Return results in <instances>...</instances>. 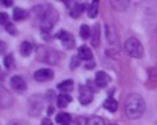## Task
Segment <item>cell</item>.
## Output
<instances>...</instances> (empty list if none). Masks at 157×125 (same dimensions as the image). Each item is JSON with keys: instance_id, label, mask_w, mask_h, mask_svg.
Segmentation results:
<instances>
[{"instance_id": "6da1fadb", "label": "cell", "mask_w": 157, "mask_h": 125, "mask_svg": "<svg viewBox=\"0 0 157 125\" xmlns=\"http://www.w3.org/2000/svg\"><path fill=\"white\" fill-rule=\"evenodd\" d=\"M145 112V101L139 93H131L125 99V115L128 119H140Z\"/></svg>"}, {"instance_id": "7a4b0ae2", "label": "cell", "mask_w": 157, "mask_h": 125, "mask_svg": "<svg viewBox=\"0 0 157 125\" xmlns=\"http://www.w3.org/2000/svg\"><path fill=\"white\" fill-rule=\"evenodd\" d=\"M40 28L43 32H48L52 29V27L56 24V21L59 20V13L51 7H47L44 9V12L40 13Z\"/></svg>"}, {"instance_id": "3957f363", "label": "cell", "mask_w": 157, "mask_h": 125, "mask_svg": "<svg viewBox=\"0 0 157 125\" xmlns=\"http://www.w3.org/2000/svg\"><path fill=\"white\" fill-rule=\"evenodd\" d=\"M36 57L39 61L47 63L49 65H56L60 61V55L52 48H45V47H37L36 48Z\"/></svg>"}, {"instance_id": "277c9868", "label": "cell", "mask_w": 157, "mask_h": 125, "mask_svg": "<svg viewBox=\"0 0 157 125\" xmlns=\"http://www.w3.org/2000/svg\"><path fill=\"white\" fill-rule=\"evenodd\" d=\"M124 48L127 51V53L129 56L135 57V59H140L144 56V48H143V44L137 40L136 37H129L127 39L124 44Z\"/></svg>"}, {"instance_id": "5b68a950", "label": "cell", "mask_w": 157, "mask_h": 125, "mask_svg": "<svg viewBox=\"0 0 157 125\" xmlns=\"http://www.w3.org/2000/svg\"><path fill=\"white\" fill-rule=\"evenodd\" d=\"M93 100V92L85 85H80L78 87V101L83 105L91 104Z\"/></svg>"}, {"instance_id": "8992f818", "label": "cell", "mask_w": 157, "mask_h": 125, "mask_svg": "<svg viewBox=\"0 0 157 125\" xmlns=\"http://www.w3.org/2000/svg\"><path fill=\"white\" fill-rule=\"evenodd\" d=\"M56 39H59V40L61 41V44L65 47L67 49H72L75 47V39L71 33L65 32V31H60L59 33H56V36H55Z\"/></svg>"}, {"instance_id": "52a82bcc", "label": "cell", "mask_w": 157, "mask_h": 125, "mask_svg": "<svg viewBox=\"0 0 157 125\" xmlns=\"http://www.w3.org/2000/svg\"><path fill=\"white\" fill-rule=\"evenodd\" d=\"M33 77H35V80H37V81H49L53 79V71L52 69H48V68L39 69V71L33 73Z\"/></svg>"}, {"instance_id": "ba28073f", "label": "cell", "mask_w": 157, "mask_h": 125, "mask_svg": "<svg viewBox=\"0 0 157 125\" xmlns=\"http://www.w3.org/2000/svg\"><path fill=\"white\" fill-rule=\"evenodd\" d=\"M11 87L16 92H23L27 89V83L21 76H13L12 79H11Z\"/></svg>"}, {"instance_id": "9c48e42d", "label": "cell", "mask_w": 157, "mask_h": 125, "mask_svg": "<svg viewBox=\"0 0 157 125\" xmlns=\"http://www.w3.org/2000/svg\"><path fill=\"white\" fill-rule=\"evenodd\" d=\"M109 81H111V77H109L107 73L100 71L96 73V77H95V83H96V87L97 88H105L107 85L109 84Z\"/></svg>"}, {"instance_id": "30bf717a", "label": "cell", "mask_w": 157, "mask_h": 125, "mask_svg": "<svg viewBox=\"0 0 157 125\" xmlns=\"http://www.w3.org/2000/svg\"><path fill=\"white\" fill-rule=\"evenodd\" d=\"M77 56L80 57V59H83V60L92 61L93 53H92V51L89 49V47H87V45H81V47H78V49H77Z\"/></svg>"}, {"instance_id": "8fae6325", "label": "cell", "mask_w": 157, "mask_h": 125, "mask_svg": "<svg viewBox=\"0 0 157 125\" xmlns=\"http://www.w3.org/2000/svg\"><path fill=\"white\" fill-rule=\"evenodd\" d=\"M91 44L93 47L100 45V24H95L91 31Z\"/></svg>"}, {"instance_id": "7c38bea8", "label": "cell", "mask_w": 157, "mask_h": 125, "mask_svg": "<svg viewBox=\"0 0 157 125\" xmlns=\"http://www.w3.org/2000/svg\"><path fill=\"white\" fill-rule=\"evenodd\" d=\"M84 9H85V4H83V3H76V4L71 8L69 13H71V16H72V17L76 19V17H78L81 13L84 12Z\"/></svg>"}, {"instance_id": "4fadbf2b", "label": "cell", "mask_w": 157, "mask_h": 125, "mask_svg": "<svg viewBox=\"0 0 157 125\" xmlns=\"http://www.w3.org/2000/svg\"><path fill=\"white\" fill-rule=\"evenodd\" d=\"M56 121L60 125H71V123H72V117H71V115H68V113L60 112L56 116Z\"/></svg>"}, {"instance_id": "5bb4252c", "label": "cell", "mask_w": 157, "mask_h": 125, "mask_svg": "<svg viewBox=\"0 0 157 125\" xmlns=\"http://www.w3.org/2000/svg\"><path fill=\"white\" fill-rule=\"evenodd\" d=\"M71 101H72V97L67 93H61V95L57 96V107L59 108H65Z\"/></svg>"}, {"instance_id": "9a60e30c", "label": "cell", "mask_w": 157, "mask_h": 125, "mask_svg": "<svg viewBox=\"0 0 157 125\" xmlns=\"http://www.w3.org/2000/svg\"><path fill=\"white\" fill-rule=\"evenodd\" d=\"M104 108L107 109V111L109 112H116L117 111V108H119V104H117V101L115 99H107L105 100V103H104Z\"/></svg>"}, {"instance_id": "2e32d148", "label": "cell", "mask_w": 157, "mask_h": 125, "mask_svg": "<svg viewBox=\"0 0 157 125\" xmlns=\"http://www.w3.org/2000/svg\"><path fill=\"white\" fill-rule=\"evenodd\" d=\"M107 37H108V41L111 43V44H116L117 41V35L115 32V29L112 28L111 25H107Z\"/></svg>"}, {"instance_id": "e0dca14e", "label": "cell", "mask_w": 157, "mask_h": 125, "mask_svg": "<svg viewBox=\"0 0 157 125\" xmlns=\"http://www.w3.org/2000/svg\"><path fill=\"white\" fill-rule=\"evenodd\" d=\"M72 88H73V81L72 80H65V81H63V83L60 84H57V89L59 91H63V92H67V91H72Z\"/></svg>"}, {"instance_id": "ac0fdd59", "label": "cell", "mask_w": 157, "mask_h": 125, "mask_svg": "<svg viewBox=\"0 0 157 125\" xmlns=\"http://www.w3.org/2000/svg\"><path fill=\"white\" fill-rule=\"evenodd\" d=\"M97 12H99V3L92 2L91 6L88 7V16L91 19H95L97 16Z\"/></svg>"}, {"instance_id": "d6986e66", "label": "cell", "mask_w": 157, "mask_h": 125, "mask_svg": "<svg viewBox=\"0 0 157 125\" xmlns=\"http://www.w3.org/2000/svg\"><path fill=\"white\" fill-rule=\"evenodd\" d=\"M31 52H32V45L28 41H23L20 45V53L21 56H29Z\"/></svg>"}, {"instance_id": "ffe728a7", "label": "cell", "mask_w": 157, "mask_h": 125, "mask_svg": "<svg viewBox=\"0 0 157 125\" xmlns=\"http://www.w3.org/2000/svg\"><path fill=\"white\" fill-rule=\"evenodd\" d=\"M27 17V12L21 8H15L13 9V19L15 20H23Z\"/></svg>"}, {"instance_id": "44dd1931", "label": "cell", "mask_w": 157, "mask_h": 125, "mask_svg": "<svg viewBox=\"0 0 157 125\" xmlns=\"http://www.w3.org/2000/svg\"><path fill=\"white\" fill-rule=\"evenodd\" d=\"M80 36H81V39H91V29H89V27L88 25H85V24H83L80 27Z\"/></svg>"}, {"instance_id": "7402d4cb", "label": "cell", "mask_w": 157, "mask_h": 125, "mask_svg": "<svg viewBox=\"0 0 157 125\" xmlns=\"http://www.w3.org/2000/svg\"><path fill=\"white\" fill-rule=\"evenodd\" d=\"M88 125H105L104 124V120L100 119L97 116H93L91 119H88Z\"/></svg>"}, {"instance_id": "603a6c76", "label": "cell", "mask_w": 157, "mask_h": 125, "mask_svg": "<svg viewBox=\"0 0 157 125\" xmlns=\"http://www.w3.org/2000/svg\"><path fill=\"white\" fill-rule=\"evenodd\" d=\"M4 67L8 68V69H11L13 67V56L12 55H8V56L4 57Z\"/></svg>"}, {"instance_id": "cb8c5ba5", "label": "cell", "mask_w": 157, "mask_h": 125, "mask_svg": "<svg viewBox=\"0 0 157 125\" xmlns=\"http://www.w3.org/2000/svg\"><path fill=\"white\" fill-rule=\"evenodd\" d=\"M78 65H80V60H78V56L71 57V68L75 69V68H77Z\"/></svg>"}, {"instance_id": "d4e9b609", "label": "cell", "mask_w": 157, "mask_h": 125, "mask_svg": "<svg viewBox=\"0 0 157 125\" xmlns=\"http://www.w3.org/2000/svg\"><path fill=\"white\" fill-rule=\"evenodd\" d=\"M0 21H2V25L3 27H7L10 24V20H8V15L7 13H0Z\"/></svg>"}, {"instance_id": "484cf974", "label": "cell", "mask_w": 157, "mask_h": 125, "mask_svg": "<svg viewBox=\"0 0 157 125\" xmlns=\"http://www.w3.org/2000/svg\"><path fill=\"white\" fill-rule=\"evenodd\" d=\"M73 125H88V119H85V117H77L75 120Z\"/></svg>"}, {"instance_id": "4316f807", "label": "cell", "mask_w": 157, "mask_h": 125, "mask_svg": "<svg viewBox=\"0 0 157 125\" xmlns=\"http://www.w3.org/2000/svg\"><path fill=\"white\" fill-rule=\"evenodd\" d=\"M4 28H6V31H7V32H10L11 35H16V33H17L16 28H15V27H13L12 24H11V23H10V24L7 25V27H4Z\"/></svg>"}, {"instance_id": "83f0119b", "label": "cell", "mask_w": 157, "mask_h": 125, "mask_svg": "<svg viewBox=\"0 0 157 125\" xmlns=\"http://www.w3.org/2000/svg\"><path fill=\"white\" fill-rule=\"evenodd\" d=\"M2 4H3V6H6V7H11V6L13 4V3L11 2V0H3V2H2Z\"/></svg>"}, {"instance_id": "f1b7e54d", "label": "cell", "mask_w": 157, "mask_h": 125, "mask_svg": "<svg viewBox=\"0 0 157 125\" xmlns=\"http://www.w3.org/2000/svg\"><path fill=\"white\" fill-rule=\"evenodd\" d=\"M41 125H53V124H52V121H51L49 119H44L41 121Z\"/></svg>"}, {"instance_id": "f546056e", "label": "cell", "mask_w": 157, "mask_h": 125, "mask_svg": "<svg viewBox=\"0 0 157 125\" xmlns=\"http://www.w3.org/2000/svg\"><path fill=\"white\" fill-rule=\"evenodd\" d=\"M10 125H27V124H24V123H19V121H12Z\"/></svg>"}, {"instance_id": "4dcf8cb0", "label": "cell", "mask_w": 157, "mask_h": 125, "mask_svg": "<svg viewBox=\"0 0 157 125\" xmlns=\"http://www.w3.org/2000/svg\"><path fill=\"white\" fill-rule=\"evenodd\" d=\"M92 67H93V63H91V64H87V65H85V68H87V69L92 68Z\"/></svg>"}, {"instance_id": "1f68e13d", "label": "cell", "mask_w": 157, "mask_h": 125, "mask_svg": "<svg viewBox=\"0 0 157 125\" xmlns=\"http://www.w3.org/2000/svg\"><path fill=\"white\" fill-rule=\"evenodd\" d=\"M109 125H117V124H109Z\"/></svg>"}]
</instances>
